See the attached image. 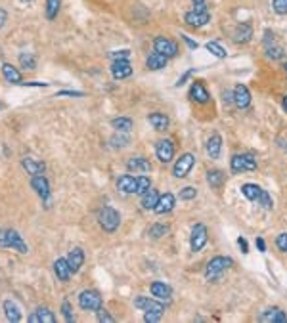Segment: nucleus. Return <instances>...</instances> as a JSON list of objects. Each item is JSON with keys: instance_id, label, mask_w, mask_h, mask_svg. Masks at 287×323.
I'll list each match as a JSON object with an SVG mask.
<instances>
[{"instance_id": "23", "label": "nucleus", "mask_w": 287, "mask_h": 323, "mask_svg": "<svg viewBox=\"0 0 287 323\" xmlns=\"http://www.w3.org/2000/svg\"><path fill=\"white\" fill-rule=\"evenodd\" d=\"M22 166L25 168V173L31 174V176H36V174H44L46 173V165L43 161H36L33 157H23L22 159Z\"/></svg>"}, {"instance_id": "55", "label": "nucleus", "mask_w": 287, "mask_h": 323, "mask_svg": "<svg viewBox=\"0 0 287 323\" xmlns=\"http://www.w3.org/2000/svg\"><path fill=\"white\" fill-rule=\"evenodd\" d=\"M180 36H182V40H184V42H186L190 48H197V46H199V44L195 42V40H192V38H190L188 35H180Z\"/></svg>"}, {"instance_id": "39", "label": "nucleus", "mask_w": 287, "mask_h": 323, "mask_svg": "<svg viewBox=\"0 0 287 323\" xmlns=\"http://www.w3.org/2000/svg\"><path fill=\"white\" fill-rule=\"evenodd\" d=\"M205 48H207V50L211 52L215 58H218V59H224L226 56H228V52L224 50V48L218 42H207V44H205Z\"/></svg>"}, {"instance_id": "7", "label": "nucleus", "mask_w": 287, "mask_h": 323, "mask_svg": "<svg viewBox=\"0 0 287 323\" xmlns=\"http://www.w3.org/2000/svg\"><path fill=\"white\" fill-rule=\"evenodd\" d=\"M79 306L88 312H96L101 306V294L94 289H86L79 294Z\"/></svg>"}, {"instance_id": "35", "label": "nucleus", "mask_w": 287, "mask_h": 323, "mask_svg": "<svg viewBox=\"0 0 287 323\" xmlns=\"http://www.w3.org/2000/svg\"><path fill=\"white\" fill-rule=\"evenodd\" d=\"M264 54L268 59H281L287 56V50L285 48H281V46H278V42H276V44H272V46H266Z\"/></svg>"}, {"instance_id": "29", "label": "nucleus", "mask_w": 287, "mask_h": 323, "mask_svg": "<svg viewBox=\"0 0 287 323\" xmlns=\"http://www.w3.org/2000/svg\"><path fill=\"white\" fill-rule=\"evenodd\" d=\"M2 73H4V79L10 82V84H22L23 77L19 69H15L12 63H2Z\"/></svg>"}, {"instance_id": "52", "label": "nucleus", "mask_w": 287, "mask_h": 323, "mask_svg": "<svg viewBox=\"0 0 287 323\" xmlns=\"http://www.w3.org/2000/svg\"><path fill=\"white\" fill-rule=\"evenodd\" d=\"M194 73H195V69H190V71L184 73V75H182V77L178 79V82H176V87H182V84H184V82H186V80L190 79V77H192Z\"/></svg>"}, {"instance_id": "14", "label": "nucleus", "mask_w": 287, "mask_h": 323, "mask_svg": "<svg viewBox=\"0 0 287 323\" xmlns=\"http://www.w3.org/2000/svg\"><path fill=\"white\" fill-rule=\"evenodd\" d=\"M111 75L117 80L129 79L130 75H132V65H130L129 59H117V61H113L111 63Z\"/></svg>"}, {"instance_id": "4", "label": "nucleus", "mask_w": 287, "mask_h": 323, "mask_svg": "<svg viewBox=\"0 0 287 323\" xmlns=\"http://www.w3.org/2000/svg\"><path fill=\"white\" fill-rule=\"evenodd\" d=\"M98 222H100L101 230L108 231V233H113L119 224H121V214L115 210L113 207H104L98 214Z\"/></svg>"}, {"instance_id": "53", "label": "nucleus", "mask_w": 287, "mask_h": 323, "mask_svg": "<svg viewBox=\"0 0 287 323\" xmlns=\"http://www.w3.org/2000/svg\"><path fill=\"white\" fill-rule=\"evenodd\" d=\"M57 96H73V98H83L85 94H83V92H75V90H61V92H57Z\"/></svg>"}, {"instance_id": "30", "label": "nucleus", "mask_w": 287, "mask_h": 323, "mask_svg": "<svg viewBox=\"0 0 287 323\" xmlns=\"http://www.w3.org/2000/svg\"><path fill=\"white\" fill-rule=\"evenodd\" d=\"M4 314H6L8 321L17 323L22 321V312L17 308V304L14 300H4Z\"/></svg>"}, {"instance_id": "25", "label": "nucleus", "mask_w": 287, "mask_h": 323, "mask_svg": "<svg viewBox=\"0 0 287 323\" xmlns=\"http://www.w3.org/2000/svg\"><path fill=\"white\" fill-rule=\"evenodd\" d=\"M54 273H56V277L61 283H67L69 281V277H71V268H69V264H67V259H57L56 262H54Z\"/></svg>"}, {"instance_id": "16", "label": "nucleus", "mask_w": 287, "mask_h": 323, "mask_svg": "<svg viewBox=\"0 0 287 323\" xmlns=\"http://www.w3.org/2000/svg\"><path fill=\"white\" fill-rule=\"evenodd\" d=\"M184 21L190 25V27H205L209 21H211V14L209 12H186L184 14Z\"/></svg>"}, {"instance_id": "49", "label": "nucleus", "mask_w": 287, "mask_h": 323, "mask_svg": "<svg viewBox=\"0 0 287 323\" xmlns=\"http://www.w3.org/2000/svg\"><path fill=\"white\" fill-rule=\"evenodd\" d=\"M111 61H117V59H129L130 58V50H115L109 54Z\"/></svg>"}, {"instance_id": "9", "label": "nucleus", "mask_w": 287, "mask_h": 323, "mask_svg": "<svg viewBox=\"0 0 287 323\" xmlns=\"http://www.w3.org/2000/svg\"><path fill=\"white\" fill-rule=\"evenodd\" d=\"M153 48H155V52H159V54H163V56H167V58H174V56H178V44L174 42L172 38H167V36H157L155 40H153Z\"/></svg>"}, {"instance_id": "58", "label": "nucleus", "mask_w": 287, "mask_h": 323, "mask_svg": "<svg viewBox=\"0 0 287 323\" xmlns=\"http://www.w3.org/2000/svg\"><path fill=\"white\" fill-rule=\"evenodd\" d=\"M23 87H40V88H44V87H48V82H22Z\"/></svg>"}, {"instance_id": "50", "label": "nucleus", "mask_w": 287, "mask_h": 323, "mask_svg": "<svg viewBox=\"0 0 287 323\" xmlns=\"http://www.w3.org/2000/svg\"><path fill=\"white\" fill-rule=\"evenodd\" d=\"M262 42H264V48L266 46H272V44H276V36H274V33L270 29L264 31V38H262Z\"/></svg>"}, {"instance_id": "17", "label": "nucleus", "mask_w": 287, "mask_h": 323, "mask_svg": "<svg viewBox=\"0 0 287 323\" xmlns=\"http://www.w3.org/2000/svg\"><path fill=\"white\" fill-rule=\"evenodd\" d=\"M31 186H33V189L43 197L44 201L50 197V182L46 180V176H43V174L31 176Z\"/></svg>"}, {"instance_id": "13", "label": "nucleus", "mask_w": 287, "mask_h": 323, "mask_svg": "<svg viewBox=\"0 0 287 323\" xmlns=\"http://www.w3.org/2000/svg\"><path fill=\"white\" fill-rule=\"evenodd\" d=\"M188 96L192 98V101L199 103V105H205V103H209V100H211V94H209L207 87H205L201 80H195L194 84H192Z\"/></svg>"}, {"instance_id": "27", "label": "nucleus", "mask_w": 287, "mask_h": 323, "mask_svg": "<svg viewBox=\"0 0 287 323\" xmlns=\"http://www.w3.org/2000/svg\"><path fill=\"white\" fill-rule=\"evenodd\" d=\"M67 264H69V268H71V272H79L80 268H83V264H85V252H83V249L80 247H75L71 252H69V256H67Z\"/></svg>"}, {"instance_id": "44", "label": "nucleus", "mask_w": 287, "mask_h": 323, "mask_svg": "<svg viewBox=\"0 0 287 323\" xmlns=\"http://www.w3.org/2000/svg\"><path fill=\"white\" fill-rule=\"evenodd\" d=\"M96 316H98V319H100L101 323H113L115 321V317L111 316V314H109L108 310H104L100 306V308L96 310Z\"/></svg>"}, {"instance_id": "48", "label": "nucleus", "mask_w": 287, "mask_h": 323, "mask_svg": "<svg viewBox=\"0 0 287 323\" xmlns=\"http://www.w3.org/2000/svg\"><path fill=\"white\" fill-rule=\"evenodd\" d=\"M109 142H111V145H113V147H127V145H129V138H127V136H119V134H117V136H113L111 140H109Z\"/></svg>"}, {"instance_id": "40", "label": "nucleus", "mask_w": 287, "mask_h": 323, "mask_svg": "<svg viewBox=\"0 0 287 323\" xmlns=\"http://www.w3.org/2000/svg\"><path fill=\"white\" fill-rule=\"evenodd\" d=\"M19 65H22L23 69H35V56H31L29 52H22L19 54Z\"/></svg>"}, {"instance_id": "18", "label": "nucleus", "mask_w": 287, "mask_h": 323, "mask_svg": "<svg viewBox=\"0 0 287 323\" xmlns=\"http://www.w3.org/2000/svg\"><path fill=\"white\" fill-rule=\"evenodd\" d=\"M205 149H207V155L211 159H218L222 155V136L215 132V134H211V138L207 140V144H205Z\"/></svg>"}, {"instance_id": "3", "label": "nucleus", "mask_w": 287, "mask_h": 323, "mask_svg": "<svg viewBox=\"0 0 287 323\" xmlns=\"http://www.w3.org/2000/svg\"><path fill=\"white\" fill-rule=\"evenodd\" d=\"M0 249H15L17 252L25 254L27 245L15 230H0Z\"/></svg>"}, {"instance_id": "22", "label": "nucleus", "mask_w": 287, "mask_h": 323, "mask_svg": "<svg viewBox=\"0 0 287 323\" xmlns=\"http://www.w3.org/2000/svg\"><path fill=\"white\" fill-rule=\"evenodd\" d=\"M150 291L151 294L155 296V298H159V300H171V296H172V289L167 285V283H163V281H153L150 285Z\"/></svg>"}, {"instance_id": "60", "label": "nucleus", "mask_w": 287, "mask_h": 323, "mask_svg": "<svg viewBox=\"0 0 287 323\" xmlns=\"http://www.w3.org/2000/svg\"><path fill=\"white\" fill-rule=\"evenodd\" d=\"M283 71H285V75H287V61L283 63Z\"/></svg>"}, {"instance_id": "32", "label": "nucleus", "mask_w": 287, "mask_h": 323, "mask_svg": "<svg viewBox=\"0 0 287 323\" xmlns=\"http://www.w3.org/2000/svg\"><path fill=\"white\" fill-rule=\"evenodd\" d=\"M224 180H226V176H224L222 170H218V168H211V170H207V182H209V186L213 187V189L222 187Z\"/></svg>"}, {"instance_id": "59", "label": "nucleus", "mask_w": 287, "mask_h": 323, "mask_svg": "<svg viewBox=\"0 0 287 323\" xmlns=\"http://www.w3.org/2000/svg\"><path fill=\"white\" fill-rule=\"evenodd\" d=\"M281 105H283V109H285V113H287V96H283V101H281Z\"/></svg>"}, {"instance_id": "56", "label": "nucleus", "mask_w": 287, "mask_h": 323, "mask_svg": "<svg viewBox=\"0 0 287 323\" xmlns=\"http://www.w3.org/2000/svg\"><path fill=\"white\" fill-rule=\"evenodd\" d=\"M255 243H257V249L260 252H266V241L264 239H262V237H257V241H255Z\"/></svg>"}, {"instance_id": "57", "label": "nucleus", "mask_w": 287, "mask_h": 323, "mask_svg": "<svg viewBox=\"0 0 287 323\" xmlns=\"http://www.w3.org/2000/svg\"><path fill=\"white\" fill-rule=\"evenodd\" d=\"M6 19H8V14H6V10H2L0 8V29L6 25Z\"/></svg>"}, {"instance_id": "31", "label": "nucleus", "mask_w": 287, "mask_h": 323, "mask_svg": "<svg viewBox=\"0 0 287 323\" xmlns=\"http://www.w3.org/2000/svg\"><path fill=\"white\" fill-rule=\"evenodd\" d=\"M157 199H159V191L153 186H151L148 191H144V193H142V207L146 208V210H153V207H155Z\"/></svg>"}, {"instance_id": "46", "label": "nucleus", "mask_w": 287, "mask_h": 323, "mask_svg": "<svg viewBox=\"0 0 287 323\" xmlns=\"http://www.w3.org/2000/svg\"><path fill=\"white\" fill-rule=\"evenodd\" d=\"M61 312H64V316L67 321H75V316H73V308L71 304H69V300H64L61 302Z\"/></svg>"}, {"instance_id": "5", "label": "nucleus", "mask_w": 287, "mask_h": 323, "mask_svg": "<svg viewBox=\"0 0 287 323\" xmlns=\"http://www.w3.org/2000/svg\"><path fill=\"white\" fill-rule=\"evenodd\" d=\"M209 241V231L205 224H194L192 226V233H190V247L192 252H199Z\"/></svg>"}, {"instance_id": "54", "label": "nucleus", "mask_w": 287, "mask_h": 323, "mask_svg": "<svg viewBox=\"0 0 287 323\" xmlns=\"http://www.w3.org/2000/svg\"><path fill=\"white\" fill-rule=\"evenodd\" d=\"M237 245H239V249H241V252H243V254H247V252H249V243L245 241L243 237H237Z\"/></svg>"}, {"instance_id": "61", "label": "nucleus", "mask_w": 287, "mask_h": 323, "mask_svg": "<svg viewBox=\"0 0 287 323\" xmlns=\"http://www.w3.org/2000/svg\"><path fill=\"white\" fill-rule=\"evenodd\" d=\"M23 2H29V0H23Z\"/></svg>"}, {"instance_id": "41", "label": "nucleus", "mask_w": 287, "mask_h": 323, "mask_svg": "<svg viewBox=\"0 0 287 323\" xmlns=\"http://www.w3.org/2000/svg\"><path fill=\"white\" fill-rule=\"evenodd\" d=\"M178 197L182 199V201H192V199H195L197 197V189H195L194 186H186L180 189Z\"/></svg>"}, {"instance_id": "42", "label": "nucleus", "mask_w": 287, "mask_h": 323, "mask_svg": "<svg viewBox=\"0 0 287 323\" xmlns=\"http://www.w3.org/2000/svg\"><path fill=\"white\" fill-rule=\"evenodd\" d=\"M151 187V180L150 176H146V174H142V176H138V184H136V193L142 195L144 191H148Z\"/></svg>"}, {"instance_id": "36", "label": "nucleus", "mask_w": 287, "mask_h": 323, "mask_svg": "<svg viewBox=\"0 0 287 323\" xmlns=\"http://www.w3.org/2000/svg\"><path fill=\"white\" fill-rule=\"evenodd\" d=\"M61 8V0H46V8H44V14L48 19H56L57 12Z\"/></svg>"}, {"instance_id": "10", "label": "nucleus", "mask_w": 287, "mask_h": 323, "mask_svg": "<svg viewBox=\"0 0 287 323\" xmlns=\"http://www.w3.org/2000/svg\"><path fill=\"white\" fill-rule=\"evenodd\" d=\"M155 155L161 163H171L174 157V142L169 138H163L155 144Z\"/></svg>"}, {"instance_id": "6", "label": "nucleus", "mask_w": 287, "mask_h": 323, "mask_svg": "<svg viewBox=\"0 0 287 323\" xmlns=\"http://www.w3.org/2000/svg\"><path fill=\"white\" fill-rule=\"evenodd\" d=\"M195 165V157L194 153H182L178 159H176V163L172 166V174H174V178H186L190 170L194 168Z\"/></svg>"}, {"instance_id": "38", "label": "nucleus", "mask_w": 287, "mask_h": 323, "mask_svg": "<svg viewBox=\"0 0 287 323\" xmlns=\"http://www.w3.org/2000/svg\"><path fill=\"white\" fill-rule=\"evenodd\" d=\"M171 231V228L167 226V224H153L150 228V237H153V239H161L163 235H167Z\"/></svg>"}, {"instance_id": "11", "label": "nucleus", "mask_w": 287, "mask_h": 323, "mask_svg": "<svg viewBox=\"0 0 287 323\" xmlns=\"http://www.w3.org/2000/svg\"><path fill=\"white\" fill-rule=\"evenodd\" d=\"M234 105L241 111L249 109V105H251V92L245 84H237L234 88Z\"/></svg>"}, {"instance_id": "37", "label": "nucleus", "mask_w": 287, "mask_h": 323, "mask_svg": "<svg viewBox=\"0 0 287 323\" xmlns=\"http://www.w3.org/2000/svg\"><path fill=\"white\" fill-rule=\"evenodd\" d=\"M255 203H258V205H260L262 208H266V210H272V208H274V199H272V195L268 193L266 189H260V193H258L257 201H255Z\"/></svg>"}, {"instance_id": "8", "label": "nucleus", "mask_w": 287, "mask_h": 323, "mask_svg": "<svg viewBox=\"0 0 287 323\" xmlns=\"http://www.w3.org/2000/svg\"><path fill=\"white\" fill-rule=\"evenodd\" d=\"M134 306L142 312H159L163 314L167 310V304L159 298H150V296H136L134 298Z\"/></svg>"}, {"instance_id": "2", "label": "nucleus", "mask_w": 287, "mask_h": 323, "mask_svg": "<svg viewBox=\"0 0 287 323\" xmlns=\"http://www.w3.org/2000/svg\"><path fill=\"white\" fill-rule=\"evenodd\" d=\"M230 170L232 174L253 173V170H257V159L253 153H237L230 159Z\"/></svg>"}, {"instance_id": "34", "label": "nucleus", "mask_w": 287, "mask_h": 323, "mask_svg": "<svg viewBox=\"0 0 287 323\" xmlns=\"http://www.w3.org/2000/svg\"><path fill=\"white\" fill-rule=\"evenodd\" d=\"M111 126H113L117 132H130L132 130V119L130 117H117V119H113L111 121Z\"/></svg>"}, {"instance_id": "24", "label": "nucleus", "mask_w": 287, "mask_h": 323, "mask_svg": "<svg viewBox=\"0 0 287 323\" xmlns=\"http://www.w3.org/2000/svg\"><path fill=\"white\" fill-rule=\"evenodd\" d=\"M136 184H138V178L129 176V174L117 178V189H119L121 193H136Z\"/></svg>"}, {"instance_id": "26", "label": "nucleus", "mask_w": 287, "mask_h": 323, "mask_svg": "<svg viewBox=\"0 0 287 323\" xmlns=\"http://www.w3.org/2000/svg\"><path fill=\"white\" fill-rule=\"evenodd\" d=\"M167 63H169V58L163 56V54H159V52H151L148 59H146V67L150 71H159V69L167 67Z\"/></svg>"}, {"instance_id": "15", "label": "nucleus", "mask_w": 287, "mask_h": 323, "mask_svg": "<svg viewBox=\"0 0 287 323\" xmlns=\"http://www.w3.org/2000/svg\"><path fill=\"white\" fill-rule=\"evenodd\" d=\"M174 203H176V197L171 191H167V193L159 195L153 210H155V214H167V212H171L172 208H174Z\"/></svg>"}, {"instance_id": "47", "label": "nucleus", "mask_w": 287, "mask_h": 323, "mask_svg": "<svg viewBox=\"0 0 287 323\" xmlns=\"http://www.w3.org/2000/svg\"><path fill=\"white\" fill-rule=\"evenodd\" d=\"M161 317H163V314H159V312H144V321L146 323H157L161 321Z\"/></svg>"}, {"instance_id": "45", "label": "nucleus", "mask_w": 287, "mask_h": 323, "mask_svg": "<svg viewBox=\"0 0 287 323\" xmlns=\"http://www.w3.org/2000/svg\"><path fill=\"white\" fill-rule=\"evenodd\" d=\"M276 247H278V251L281 252H287V231H283V233H280V235H276Z\"/></svg>"}, {"instance_id": "1", "label": "nucleus", "mask_w": 287, "mask_h": 323, "mask_svg": "<svg viewBox=\"0 0 287 323\" xmlns=\"http://www.w3.org/2000/svg\"><path fill=\"white\" fill-rule=\"evenodd\" d=\"M232 266H234V260L230 259V256H215V259H211L207 262V268H205V279L207 281L220 279Z\"/></svg>"}, {"instance_id": "28", "label": "nucleus", "mask_w": 287, "mask_h": 323, "mask_svg": "<svg viewBox=\"0 0 287 323\" xmlns=\"http://www.w3.org/2000/svg\"><path fill=\"white\" fill-rule=\"evenodd\" d=\"M148 121H150L151 126L155 130H159V132H165V130H169V126H171V119H169L165 113H150V115H148Z\"/></svg>"}, {"instance_id": "33", "label": "nucleus", "mask_w": 287, "mask_h": 323, "mask_svg": "<svg viewBox=\"0 0 287 323\" xmlns=\"http://www.w3.org/2000/svg\"><path fill=\"white\" fill-rule=\"evenodd\" d=\"M260 189H262V187L258 186V184L249 182V184H243V186H241V195H243L247 201H257Z\"/></svg>"}, {"instance_id": "51", "label": "nucleus", "mask_w": 287, "mask_h": 323, "mask_svg": "<svg viewBox=\"0 0 287 323\" xmlns=\"http://www.w3.org/2000/svg\"><path fill=\"white\" fill-rule=\"evenodd\" d=\"M194 2L195 12H207V0H192Z\"/></svg>"}, {"instance_id": "12", "label": "nucleus", "mask_w": 287, "mask_h": 323, "mask_svg": "<svg viewBox=\"0 0 287 323\" xmlns=\"http://www.w3.org/2000/svg\"><path fill=\"white\" fill-rule=\"evenodd\" d=\"M258 321H262V323H287V314L281 308L270 306V308H266L264 312H260Z\"/></svg>"}, {"instance_id": "62", "label": "nucleus", "mask_w": 287, "mask_h": 323, "mask_svg": "<svg viewBox=\"0 0 287 323\" xmlns=\"http://www.w3.org/2000/svg\"><path fill=\"white\" fill-rule=\"evenodd\" d=\"M0 109H2V103H0Z\"/></svg>"}, {"instance_id": "20", "label": "nucleus", "mask_w": 287, "mask_h": 323, "mask_svg": "<svg viewBox=\"0 0 287 323\" xmlns=\"http://www.w3.org/2000/svg\"><path fill=\"white\" fill-rule=\"evenodd\" d=\"M127 168H129L130 173L148 174L151 170V163H150V159H146V157H130L129 163H127Z\"/></svg>"}, {"instance_id": "43", "label": "nucleus", "mask_w": 287, "mask_h": 323, "mask_svg": "<svg viewBox=\"0 0 287 323\" xmlns=\"http://www.w3.org/2000/svg\"><path fill=\"white\" fill-rule=\"evenodd\" d=\"M272 12L278 15H287V0H272Z\"/></svg>"}, {"instance_id": "19", "label": "nucleus", "mask_w": 287, "mask_h": 323, "mask_svg": "<svg viewBox=\"0 0 287 323\" xmlns=\"http://www.w3.org/2000/svg\"><path fill=\"white\" fill-rule=\"evenodd\" d=\"M56 316L52 314L50 308H46V306H40V308H36L31 316H29V323H56Z\"/></svg>"}, {"instance_id": "21", "label": "nucleus", "mask_w": 287, "mask_h": 323, "mask_svg": "<svg viewBox=\"0 0 287 323\" xmlns=\"http://www.w3.org/2000/svg\"><path fill=\"white\" fill-rule=\"evenodd\" d=\"M253 38V25L251 23H239L234 31V42L247 44Z\"/></svg>"}]
</instances>
